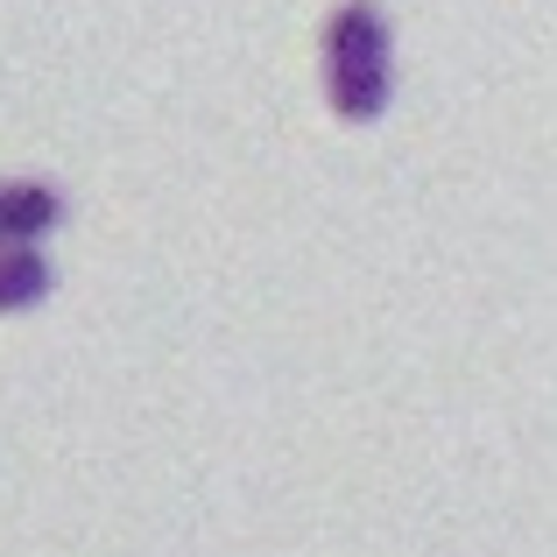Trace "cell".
Masks as SVG:
<instances>
[{
	"label": "cell",
	"instance_id": "2",
	"mask_svg": "<svg viewBox=\"0 0 557 557\" xmlns=\"http://www.w3.org/2000/svg\"><path fill=\"white\" fill-rule=\"evenodd\" d=\"M64 219V190L50 184H0V247H36Z\"/></svg>",
	"mask_w": 557,
	"mask_h": 557
},
{
	"label": "cell",
	"instance_id": "3",
	"mask_svg": "<svg viewBox=\"0 0 557 557\" xmlns=\"http://www.w3.org/2000/svg\"><path fill=\"white\" fill-rule=\"evenodd\" d=\"M50 297V261L36 247H0V318H22Z\"/></svg>",
	"mask_w": 557,
	"mask_h": 557
},
{
	"label": "cell",
	"instance_id": "1",
	"mask_svg": "<svg viewBox=\"0 0 557 557\" xmlns=\"http://www.w3.org/2000/svg\"><path fill=\"white\" fill-rule=\"evenodd\" d=\"M395 92V36H388V14L374 0H346L339 14L325 22V99L339 121L368 127L381 121Z\"/></svg>",
	"mask_w": 557,
	"mask_h": 557
}]
</instances>
